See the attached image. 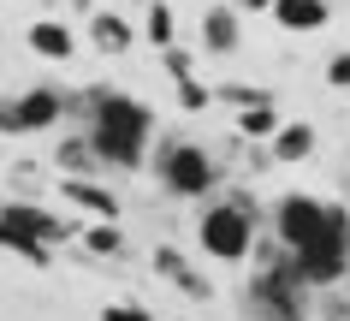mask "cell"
Wrapping results in <instances>:
<instances>
[{"label":"cell","instance_id":"6da1fadb","mask_svg":"<svg viewBox=\"0 0 350 321\" xmlns=\"http://www.w3.org/2000/svg\"><path fill=\"white\" fill-rule=\"evenodd\" d=\"M83 131H90V143H95V155H101V167H107V172H143L161 119H154V107H148L143 95L107 90L101 101H95V114H90Z\"/></svg>","mask_w":350,"mask_h":321},{"label":"cell","instance_id":"7a4b0ae2","mask_svg":"<svg viewBox=\"0 0 350 321\" xmlns=\"http://www.w3.org/2000/svg\"><path fill=\"white\" fill-rule=\"evenodd\" d=\"M261 227H267L261 196H256L250 185H238V179H226V185L208 196V208L196 214V244H202L208 262L238 268V262H250V250H256Z\"/></svg>","mask_w":350,"mask_h":321},{"label":"cell","instance_id":"3957f363","mask_svg":"<svg viewBox=\"0 0 350 321\" xmlns=\"http://www.w3.org/2000/svg\"><path fill=\"white\" fill-rule=\"evenodd\" d=\"M148 167H154V185L172 203H208L226 185V167L214 155V143H196V137H161L148 149Z\"/></svg>","mask_w":350,"mask_h":321},{"label":"cell","instance_id":"277c9868","mask_svg":"<svg viewBox=\"0 0 350 321\" xmlns=\"http://www.w3.org/2000/svg\"><path fill=\"white\" fill-rule=\"evenodd\" d=\"M297 256V274H303V285L309 292H332V285L350 280V208L345 203H327V227H321V238L303 250H291Z\"/></svg>","mask_w":350,"mask_h":321},{"label":"cell","instance_id":"5b68a950","mask_svg":"<svg viewBox=\"0 0 350 321\" xmlns=\"http://www.w3.org/2000/svg\"><path fill=\"white\" fill-rule=\"evenodd\" d=\"M66 125V90L59 84H30L18 95H0V137H42Z\"/></svg>","mask_w":350,"mask_h":321},{"label":"cell","instance_id":"8992f818","mask_svg":"<svg viewBox=\"0 0 350 321\" xmlns=\"http://www.w3.org/2000/svg\"><path fill=\"white\" fill-rule=\"evenodd\" d=\"M321 227H327V196H314V190H279L273 203H267V232L285 250L314 244Z\"/></svg>","mask_w":350,"mask_h":321},{"label":"cell","instance_id":"52a82bcc","mask_svg":"<svg viewBox=\"0 0 350 321\" xmlns=\"http://www.w3.org/2000/svg\"><path fill=\"white\" fill-rule=\"evenodd\" d=\"M0 227L24 232V238H42V244H72L77 227L66 220V214H54V208H42V196H6L0 203Z\"/></svg>","mask_w":350,"mask_h":321},{"label":"cell","instance_id":"ba28073f","mask_svg":"<svg viewBox=\"0 0 350 321\" xmlns=\"http://www.w3.org/2000/svg\"><path fill=\"white\" fill-rule=\"evenodd\" d=\"M148 268H154V274H161L166 285H178L185 298H196V303H214V280H208V274H196V268H190V256H185L178 244H154Z\"/></svg>","mask_w":350,"mask_h":321},{"label":"cell","instance_id":"9c48e42d","mask_svg":"<svg viewBox=\"0 0 350 321\" xmlns=\"http://www.w3.org/2000/svg\"><path fill=\"white\" fill-rule=\"evenodd\" d=\"M202 48L220 54V60H232L243 48V12L232 6V0H208L202 6Z\"/></svg>","mask_w":350,"mask_h":321},{"label":"cell","instance_id":"30bf717a","mask_svg":"<svg viewBox=\"0 0 350 321\" xmlns=\"http://www.w3.org/2000/svg\"><path fill=\"white\" fill-rule=\"evenodd\" d=\"M59 196H66V208H83L95 220H119V214H125L119 190L101 185V179H66V172H59Z\"/></svg>","mask_w":350,"mask_h":321},{"label":"cell","instance_id":"8fae6325","mask_svg":"<svg viewBox=\"0 0 350 321\" xmlns=\"http://www.w3.org/2000/svg\"><path fill=\"white\" fill-rule=\"evenodd\" d=\"M24 48H30L36 60H48V66H72L77 60V36H72L66 18H36L30 30H24Z\"/></svg>","mask_w":350,"mask_h":321},{"label":"cell","instance_id":"7c38bea8","mask_svg":"<svg viewBox=\"0 0 350 321\" xmlns=\"http://www.w3.org/2000/svg\"><path fill=\"white\" fill-rule=\"evenodd\" d=\"M137 42H143V36H137V24H131L125 12H113V6H107V12H101V6L90 12V48H95L101 60H119V54H131Z\"/></svg>","mask_w":350,"mask_h":321},{"label":"cell","instance_id":"4fadbf2b","mask_svg":"<svg viewBox=\"0 0 350 321\" xmlns=\"http://www.w3.org/2000/svg\"><path fill=\"white\" fill-rule=\"evenodd\" d=\"M48 161H54V172H66V179H101V172H107V167H101V155H95V143H90V131H83V125H72V131L59 137Z\"/></svg>","mask_w":350,"mask_h":321},{"label":"cell","instance_id":"5bb4252c","mask_svg":"<svg viewBox=\"0 0 350 321\" xmlns=\"http://www.w3.org/2000/svg\"><path fill=\"white\" fill-rule=\"evenodd\" d=\"M267 149H273V167H303L321 149V131H314L309 119H279V131L267 137Z\"/></svg>","mask_w":350,"mask_h":321},{"label":"cell","instance_id":"9a60e30c","mask_svg":"<svg viewBox=\"0 0 350 321\" xmlns=\"http://www.w3.org/2000/svg\"><path fill=\"white\" fill-rule=\"evenodd\" d=\"M267 18H273L285 36H321V30L332 24V6L327 0H273Z\"/></svg>","mask_w":350,"mask_h":321},{"label":"cell","instance_id":"2e32d148","mask_svg":"<svg viewBox=\"0 0 350 321\" xmlns=\"http://www.w3.org/2000/svg\"><path fill=\"white\" fill-rule=\"evenodd\" d=\"M77 244L90 250L95 262H125V256H131V244H125V232H119V220H95V227H83V232H77Z\"/></svg>","mask_w":350,"mask_h":321},{"label":"cell","instance_id":"e0dca14e","mask_svg":"<svg viewBox=\"0 0 350 321\" xmlns=\"http://www.w3.org/2000/svg\"><path fill=\"white\" fill-rule=\"evenodd\" d=\"M137 36H143L154 54H161V48H172V42H178V12H172L166 0H148V6H143V24H137Z\"/></svg>","mask_w":350,"mask_h":321},{"label":"cell","instance_id":"ac0fdd59","mask_svg":"<svg viewBox=\"0 0 350 321\" xmlns=\"http://www.w3.org/2000/svg\"><path fill=\"white\" fill-rule=\"evenodd\" d=\"M232 131H238V137H256V143H267V137L279 131V101H267V107H243V114L232 119Z\"/></svg>","mask_w":350,"mask_h":321},{"label":"cell","instance_id":"d6986e66","mask_svg":"<svg viewBox=\"0 0 350 321\" xmlns=\"http://www.w3.org/2000/svg\"><path fill=\"white\" fill-rule=\"evenodd\" d=\"M273 90H261V84H214V107H267Z\"/></svg>","mask_w":350,"mask_h":321},{"label":"cell","instance_id":"ffe728a7","mask_svg":"<svg viewBox=\"0 0 350 321\" xmlns=\"http://www.w3.org/2000/svg\"><path fill=\"white\" fill-rule=\"evenodd\" d=\"M107 90H113V84H83V90H66V119H72V125H90L95 101H101Z\"/></svg>","mask_w":350,"mask_h":321},{"label":"cell","instance_id":"44dd1931","mask_svg":"<svg viewBox=\"0 0 350 321\" xmlns=\"http://www.w3.org/2000/svg\"><path fill=\"white\" fill-rule=\"evenodd\" d=\"M172 101H178V114H208V107H214V84L185 77V84H172Z\"/></svg>","mask_w":350,"mask_h":321},{"label":"cell","instance_id":"7402d4cb","mask_svg":"<svg viewBox=\"0 0 350 321\" xmlns=\"http://www.w3.org/2000/svg\"><path fill=\"white\" fill-rule=\"evenodd\" d=\"M161 72L172 77V84H185V77H196V54L172 42V48H161Z\"/></svg>","mask_w":350,"mask_h":321},{"label":"cell","instance_id":"603a6c76","mask_svg":"<svg viewBox=\"0 0 350 321\" xmlns=\"http://www.w3.org/2000/svg\"><path fill=\"white\" fill-rule=\"evenodd\" d=\"M6 190H12V196H36V190H42V167H36V161H12Z\"/></svg>","mask_w":350,"mask_h":321},{"label":"cell","instance_id":"cb8c5ba5","mask_svg":"<svg viewBox=\"0 0 350 321\" xmlns=\"http://www.w3.org/2000/svg\"><path fill=\"white\" fill-rule=\"evenodd\" d=\"M95 321H154V316H148V303L119 298V303H101V316H95Z\"/></svg>","mask_w":350,"mask_h":321},{"label":"cell","instance_id":"d4e9b609","mask_svg":"<svg viewBox=\"0 0 350 321\" xmlns=\"http://www.w3.org/2000/svg\"><path fill=\"white\" fill-rule=\"evenodd\" d=\"M321 77H327V90H350V48H338V54L327 60V72H321Z\"/></svg>","mask_w":350,"mask_h":321},{"label":"cell","instance_id":"484cf974","mask_svg":"<svg viewBox=\"0 0 350 321\" xmlns=\"http://www.w3.org/2000/svg\"><path fill=\"white\" fill-rule=\"evenodd\" d=\"M232 6H238V12H256V18H267V12H273V0H232Z\"/></svg>","mask_w":350,"mask_h":321},{"label":"cell","instance_id":"4316f807","mask_svg":"<svg viewBox=\"0 0 350 321\" xmlns=\"http://www.w3.org/2000/svg\"><path fill=\"white\" fill-rule=\"evenodd\" d=\"M66 6H72V12H83V18L95 12V0H66Z\"/></svg>","mask_w":350,"mask_h":321},{"label":"cell","instance_id":"83f0119b","mask_svg":"<svg viewBox=\"0 0 350 321\" xmlns=\"http://www.w3.org/2000/svg\"><path fill=\"white\" fill-rule=\"evenodd\" d=\"M6 244H12V232H6V227H0V250H6Z\"/></svg>","mask_w":350,"mask_h":321},{"label":"cell","instance_id":"f1b7e54d","mask_svg":"<svg viewBox=\"0 0 350 321\" xmlns=\"http://www.w3.org/2000/svg\"><path fill=\"white\" fill-rule=\"evenodd\" d=\"M0 203H6V190H0Z\"/></svg>","mask_w":350,"mask_h":321},{"label":"cell","instance_id":"f546056e","mask_svg":"<svg viewBox=\"0 0 350 321\" xmlns=\"http://www.w3.org/2000/svg\"><path fill=\"white\" fill-rule=\"evenodd\" d=\"M137 6H148V0H137Z\"/></svg>","mask_w":350,"mask_h":321},{"label":"cell","instance_id":"4dcf8cb0","mask_svg":"<svg viewBox=\"0 0 350 321\" xmlns=\"http://www.w3.org/2000/svg\"><path fill=\"white\" fill-rule=\"evenodd\" d=\"M345 185H350V172H345Z\"/></svg>","mask_w":350,"mask_h":321}]
</instances>
